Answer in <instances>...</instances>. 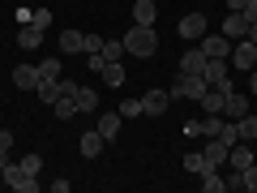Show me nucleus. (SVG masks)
<instances>
[{
	"mask_svg": "<svg viewBox=\"0 0 257 193\" xmlns=\"http://www.w3.org/2000/svg\"><path fill=\"white\" fill-rule=\"evenodd\" d=\"M236 133H240V142H257V116L253 112H244V116L236 120Z\"/></svg>",
	"mask_w": 257,
	"mask_h": 193,
	"instance_id": "obj_22",
	"label": "nucleus"
},
{
	"mask_svg": "<svg viewBox=\"0 0 257 193\" xmlns=\"http://www.w3.org/2000/svg\"><path fill=\"white\" fill-rule=\"evenodd\" d=\"M227 159H231V172H244V167H253V163H257V159H253V150H248V146H240V142L227 150Z\"/></svg>",
	"mask_w": 257,
	"mask_h": 193,
	"instance_id": "obj_17",
	"label": "nucleus"
},
{
	"mask_svg": "<svg viewBox=\"0 0 257 193\" xmlns=\"http://www.w3.org/2000/svg\"><path fill=\"white\" fill-rule=\"evenodd\" d=\"M142 108H146V116H163V112L172 108V94L167 90H146L142 94Z\"/></svg>",
	"mask_w": 257,
	"mask_h": 193,
	"instance_id": "obj_7",
	"label": "nucleus"
},
{
	"mask_svg": "<svg viewBox=\"0 0 257 193\" xmlns=\"http://www.w3.org/2000/svg\"><path fill=\"white\" fill-rule=\"evenodd\" d=\"M30 26L47 30V26H52V13H47V9H35V13H30Z\"/></svg>",
	"mask_w": 257,
	"mask_h": 193,
	"instance_id": "obj_33",
	"label": "nucleus"
},
{
	"mask_svg": "<svg viewBox=\"0 0 257 193\" xmlns=\"http://www.w3.org/2000/svg\"><path fill=\"white\" fill-rule=\"evenodd\" d=\"M73 52H86V35L82 30H60V56H73Z\"/></svg>",
	"mask_w": 257,
	"mask_h": 193,
	"instance_id": "obj_14",
	"label": "nucleus"
},
{
	"mask_svg": "<svg viewBox=\"0 0 257 193\" xmlns=\"http://www.w3.org/2000/svg\"><path fill=\"white\" fill-rule=\"evenodd\" d=\"M43 35L47 30H39V26H18V47L35 52V47H43Z\"/></svg>",
	"mask_w": 257,
	"mask_h": 193,
	"instance_id": "obj_16",
	"label": "nucleus"
},
{
	"mask_svg": "<svg viewBox=\"0 0 257 193\" xmlns=\"http://www.w3.org/2000/svg\"><path fill=\"white\" fill-rule=\"evenodd\" d=\"M124 52L128 56H138V60H150V56L159 52V35H155V26H128V35H124Z\"/></svg>",
	"mask_w": 257,
	"mask_h": 193,
	"instance_id": "obj_1",
	"label": "nucleus"
},
{
	"mask_svg": "<svg viewBox=\"0 0 257 193\" xmlns=\"http://www.w3.org/2000/svg\"><path fill=\"white\" fill-rule=\"evenodd\" d=\"M176 30H180V39H189V43H193V39H202L206 30H210V22H206V13H184Z\"/></svg>",
	"mask_w": 257,
	"mask_h": 193,
	"instance_id": "obj_5",
	"label": "nucleus"
},
{
	"mask_svg": "<svg viewBox=\"0 0 257 193\" xmlns=\"http://www.w3.org/2000/svg\"><path fill=\"white\" fill-rule=\"evenodd\" d=\"M202 189H206V193H227V180L219 176V167H210V172L202 176Z\"/></svg>",
	"mask_w": 257,
	"mask_h": 193,
	"instance_id": "obj_26",
	"label": "nucleus"
},
{
	"mask_svg": "<svg viewBox=\"0 0 257 193\" xmlns=\"http://www.w3.org/2000/svg\"><path fill=\"white\" fill-rule=\"evenodd\" d=\"M0 180L9 184V189H18V193H35V189H39V180H35V176L18 167V159H13V163L5 167V172H0Z\"/></svg>",
	"mask_w": 257,
	"mask_h": 193,
	"instance_id": "obj_3",
	"label": "nucleus"
},
{
	"mask_svg": "<svg viewBox=\"0 0 257 193\" xmlns=\"http://www.w3.org/2000/svg\"><path fill=\"white\" fill-rule=\"evenodd\" d=\"M197 47H202L210 60H231V39L223 35V30H219V35H214V30H206V35L197 39Z\"/></svg>",
	"mask_w": 257,
	"mask_h": 193,
	"instance_id": "obj_2",
	"label": "nucleus"
},
{
	"mask_svg": "<svg viewBox=\"0 0 257 193\" xmlns=\"http://www.w3.org/2000/svg\"><path fill=\"white\" fill-rule=\"evenodd\" d=\"M240 184H244L248 193H257V163H253V167H244V172H240Z\"/></svg>",
	"mask_w": 257,
	"mask_h": 193,
	"instance_id": "obj_31",
	"label": "nucleus"
},
{
	"mask_svg": "<svg viewBox=\"0 0 257 193\" xmlns=\"http://www.w3.org/2000/svg\"><path fill=\"white\" fill-rule=\"evenodd\" d=\"M248 39H253V43H257V22H253V26H248Z\"/></svg>",
	"mask_w": 257,
	"mask_h": 193,
	"instance_id": "obj_39",
	"label": "nucleus"
},
{
	"mask_svg": "<svg viewBox=\"0 0 257 193\" xmlns=\"http://www.w3.org/2000/svg\"><path fill=\"white\" fill-rule=\"evenodd\" d=\"M202 77H206L210 86H219V82H227V77H231V64H227V60H206Z\"/></svg>",
	"mask_w": 257,
	"mask_h": 193,
	"instance_id": "obj_15",
	"label": "nucleus"
},
{
	"mask_svg": "<svg viewBox=\"0 0 257 193\" xmlns=\"http://www.w3.org/2000/svg\"><path fill=\"white\" fill-rule=\"evenodd\" d=\"M227 150H231V146H227V142H223V138H206V146H202V155L210 159L214 167H223V163H227Z\"/></svg>",
	"mask_w": 257,
	"mask_h": 193,
	"instance_id": "obj_12",
	"label": "nucleus"
},
{
	"mask_svg": "<svg viewBox=\"0 0 257 193\" xmlns=\"http://www.w3.org/2000/svg\"><path fill=\"white\" fill-rule=\"evenodd\" d=\"M18 167H22V172H30V176H39V172H43V155H35V150H26V155L18 159Z\"/></svg>",
	"mask_w": 257,
	"mask_h": 193,
	"instance_id": "obj_28",
	"label": "nucleus"
},
{
	"mask_svg": "<svg viewBox=\"0 0 257 193\" xmlns=\"http://www.w3.org/2000/svg\"><path fill=\"white\" fill-rule=\"evenodd\" d=\"M9 163H13V159H9V150L0 146V172H5V167H9Z\"/></svg>",
	"mask_w": 257,
	"mask_h": 193,
	"instance_id": "obj_37",
	"label": "nucleus"
},
{
	"mask_svg": "<svg viewBox=\"0 0 257 193\" xmlns=\"http://www.w3.org/2000/svg\"><path fill=\"white\" fill-rule=\"evenodd\" d=\"M35 94L43 103H56V99H60V77H43V82L35 86Z\"/></svg>",
	"mask_w": 257,
	"mask_h": 193,
	"instance_id": "obj_21",
	"label": "nucleus"
},
{
	"mask_svg": "<svg viewBox=\"0 0 257 193\" xmlns=\"http://www.w3.org/2000/svg\"><path fill=\"white\" fill-rule=\"evenodd\" d=\"M0 146H5V150H13V133H9V129H0Z\"/></svg>",
	"mask_w": 257,
	"mask_h": 193,
	"instance_id": "obj_35",
	"label": "nucleus"
},
{
	"mask_svg": "<svg viewBox=\"0 0 257 193\" xmlns=\"http://www.w3.org/2000/svg\"><path fill=\"white\" fill-rule=\"evenodd\" d=\"M253 69H257V64H253Z\"/></svg>",
	"mask_w": 257,
	"mask_h": 193,
	"instance_id": "obj_40",
	"label": "nucleus"
},
{
	"mask_svg": "<svg viewBox=\"0 0 257 193\" xmlns=\"http://www.w3.org/2000/svg\"><path fill=\"white\" fill-rule=\"evenodd\" d=\"M120 125H124V116H120V112H103L94 129H99V133H103L107 142H116V138H120Z\"/></svg>",
	"mask_w": 257,
	"mask_h": 193,
	"instance_id": "obj_11",
	"label": "nucleus"
},
{
	"mask_svg": "<svg viewBox=\"0 0 257 193\" xmlns=\"http://www.w3.org/2000/svg\"><path fill=\"white\" fill-rule=\"evenodd\" d=\"M133 22H138V26H155L159 22V5L155 0H133Z\"/></svg>",
	"mask_w": 257,
	"mask_h": 193,
	"instance_id": "obj_10",
	"label": "nucleus"
},
{
	"mask_svg": "<svg viewBox=\"0 0 257 193\" xmlns=\"http://www.w3.org/2000/svg\"><path fill=\"white\" fill-rule=\"evenodd\" d=\"M39 73H43V77H60V60H56V56L39 60Z\"/></svg>",
	"mask_w": 257,
	"mask_h": 193,
	"instance_id": "obj_30",
	"label": "nucleus"
},
{
	"mask_svg": "<svg viewBox=\"0 0 257 193\" xmlns=\"http://www.w3.org/2000/svg\"><path fill=\"white\" fill-rule=\"evenodd\" d=\"M244 5H248V0H227V13H240Z\"/></svg>",
	"mask_w": 257,
	"mask_h": 193,
	"instance_id": "obj_36",
	"label": "nucleus"
},
{
	"mask_svg": "<svg viewBox=\"0 0 257 193\" xmlns=\"http://www.w3.org/2000/svg\"><path fill=\"white\" fill-rule=\"evenodd\" d=\"M52 112H56L60 120H73V116H77V99H73V94H60V99L52 103Z\"/></svg>",
	"mask_w": 257,
	"mask_h": 193,
	"instance_id": "obj_25",
	"label": "nucleus"
},
{
	"mask_svg": "<svg viewBox=\"0 0 257 193\" xmlns=\"http://www.w3.org/2000/svg\"><path fill=\"white\" fill-rule=\"evenodd\" d=\"M99 56H103L107 64H111V60H124V56H128V52H124V39H103Z\"/></svg>",
	"mask_w": 257,
	"mask_h": 193,
	"instance_id": "obj_20",
	"label": "nucleus"
},
{
	"mask_svg": "<svg viewBox=\"0 0 257 193\" xmlns=\"http://www.w3.org/2000/svg\"><path fill=\"white\" fill-rule=\"evenodd\" d=\"M223 35H227L231 43L248 39V22H244V13H227V18H223Z\"/></svg>",
	"mask_w": 257,
	"mask_h": 193,
	"instance_id": "obj_9",
	"label": "nucleus"
},
{
	"mask_svg": "<svg viewBox=\"0 0 257 193\" xmlns=\"http://www.w3.org/2000/svg\"><path fill=\"white\" fill-rule=\"evenodd\" d=\"M184 167H189L193 176H206V172H210L214 163H210V159L202 155V150H189V155H184Z\"/></svg>",
	"mask_w": 257,
	"mask_h": 193,
	"instance_id": "obj_19",
	"label": "nucleus"
},
{
	"mask_svg": "<svg viewBox=\"0 0 257 193\" xmlns=\"http://www.w3.org/2000/svg\"><path fill=\"white\" fill-rule=\"evenodd\" d=\"M206 60H210V56H206L202 47H189V52L180 56V73H202V69H206Z\"/></svg>",
	"mask_w": 257,
	"mask_h": 193,
	"instance_id": "obj_13",
	"label": "nucleus"
},
{
	"mask_svg": "<svg viewBox=\"0 0 257 193\" xmlns=\"http://www.w3.org/2000/svg\"><path fill=\"white\" fill-rule=\"evenodd\" d=\"M197 103H202V112H214V116H223V103H227V94H223V90H206Z\"/></svg>",
	"mask_w": 257,
	"mask_h": 193,
	"instance_id": "obj_23",
	"label": "nucleus"
},
{
	"mask_svg": "<svg viewBox=\"0 0 257 193\" xmlns=\"http://www.w3.org/2000/svg\"><path fill=\"white\" fill-rule=\"evenodd\" d=\"M39 82H43L39 64H18V69H13V86H18V90H35Z\"/></svg>",
	"mask_w": 257,
	"mask_h": 193,
	"instance_id": "obj_6",
	"label": "nucleus"
},
{
	"mask_svg": "<svg viewBox=\"0 0 257 193\" xmlns=\"http://www.w3.org/2000/svg\"><path fill=\"white\" fill-rule=\"evenodd\" d=\"M99 77H103V82H107V86H124V64H120V60H111V64H107V69H103Z\"/></svg>",
	"mask_w": 257,
	"mask_h": 193,
	"instance_id": "obj_27",
	"label": "nucleus"
},
{
	"mask_svg": "<svg viewBox=\"0 0 257 193\" xmlns=\"http://www.w3.org/2000/svg\"><path fill=\"white\" fill-rule=\"evenodd\" d=\"M248 90L257 94V69H253V73H248Z\"/></svg>",
	"mask_w": 257,
	"mask_h": 193,
	"instance_id": "obj_38",
	"label": "nucleus"
},
{
	"mask_svg": "<svg viewBox=\"0 0 257 193\" xmlns=\"http://www.w3.org/2000/svg\"><path fill=\"white\" fill-rule=\"evenodd\" d=\"M120 116H124V120H133V116H146V108H142V99H124V103H120Z\"/></svg>",
	"mask_w": 257,
	"mask_h": 193,
	"instance_id": "obj_29",
	"label": "nucleus"
},
{
	"mask_svg": "<svg viewBox=\"0 0 257 193\" xmlns=\"http://www.w3.org/2000/svg\"><path fill=\"white\" fill-rule=\"evenodd\" d=\"M86 69H90V73H103V69H107V60H103L99 52H86Z\"/></svg>",
	"mask_w": 257,
	"mask_h": 193,
	"instance_id": "obj_32",
	"label": "nucleus"
},
{
	"mask_svg": "<svg viewBox=\"0 0 257 193\" xmlns=\"http://www.w3.org/2000/svg\"><path fill=\"white\" fill-rule=\"evenodd\" d=\"M73 99H77V112H99V94H94L90 86H77Z\"/></svg>",
	"mask_w": 257,
	"mask_h": 193,
	"instance_id": "obj_24",
	"label": "nucleus"
},
{
	"mask_svg": "<svg viewBox=\"0 0 257 193\" xmlns=\"http://www.w3.org/2000/svg\"><path fill=\"white\" fill-rule=\"evenodd\" d=\"M103 146H107V138H103L99 129H90V133H82V142H77V150H82L86 159H99V155H103Z\"/></svg>",
	"mask_w": 257,
	"mask_h": 193,
	"instance_id": "obj_8",
	"label": "nucleus"
},
{
	"mask_svg": "<svg viewBox=\"0 0 257 193\" xmlns=\"http://www.w3.org/2000/svg\"><path fill=\"white\" fill-rule=\"evenodd\" d=\"M240 13H244V22H248V26H253V22H257V0H248V5H244V9H240Z\"/></svg>",
	"mask_w": 257,
	"mask_h": 193,
	"instance_id": "obj_34",
	"label": "nucleus"
},
{
	"mask_svg": "<svg viewBox=\"0 0 257 193\" xmlns=\"http://www.w3.org/2000/svg\"><path fill=\"white\" fill-rule=\"evenodd\" d=\"M244 112H248V99L231 90V94H227V103H223V116H227V120H240Z\"/></svg>",
	"mask_w": 257,
	"mask_h": 193,
	"instance_id": "obj_18",
	"label": "nucleus"
},
{
	"mask_svg": "<svg viewBox=\"0 0 257 193\" xmlns=\"http://www.w3.org/2000/svg\"><path fill=\"white\" fill-rule=\"evenodd\" d=\"M231 64H236L240 73H253V64H257V43H253V39L231 43Z\"/></svg>",
	"mask_w": 257,
	"mask_h": 193,
	"instance_id": "obj_4",
	"label": "nucleus"
}]
</instances>
